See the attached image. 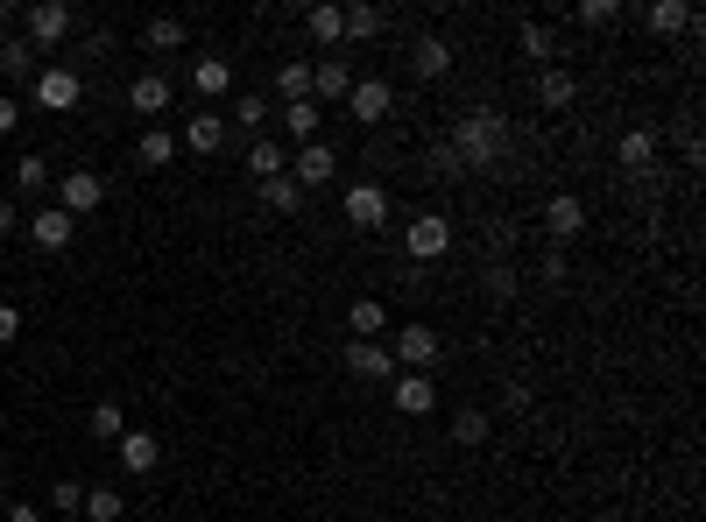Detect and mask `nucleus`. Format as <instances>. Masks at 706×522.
I'll return each mask as SVG.
<instances>
[{
    "mask_svg": "<svg viewBox=\"0 0 706 522\" xmlns=\"http://www.w3.org/2000/svg\"><path fill=\"white\" fill-rule=\"evenodd\" d=\"M502 142H508V121H502V113H488V107H474L467 121L453 128V142H445V148L459 156V170H488V162L502 156Z\"/></svg>",
    "mask_w": 706,
    "mask_h": 522,
    "instance_id": "f257e3e1",
    "label": "nucleus"
},
{
    "mask_svg": "<svg viewBox=\"0 0 706 522\" xmlns=\"http://www.w3.org/2000/svg\"><path fill=\"white\" fill-rule=\"evenodd\" d=\"M79 93H85V85H79V71H71V64H43L36 78H28V99H36L43 113H71V107H79Z\"/></svg>",
    "mask_w": 706,
    "mask_h": 522,
    "instance_id": "f03ea898",
    "label": "nucleus"
},
{
    "mask_svg": "<svg viewBox=\"0 0 706 522\" xmlns=\"http://www.w3.org/2000/svg\"><path fill=\"white\" fill-rule=\"evenodd\" d=\"M333 170H339V148L333 142H304L290 156V184L297 191H325V184H333Z\"/></svg>",
    "mask_w": 706,
    "mask_h": 522,
    "instance_id": "7ed1b4c3",
    "label": "nucleus"
},
{
    "mask_svg": "<svg viewBox=\"0 0 706 522\" xmlns=\"http://www.w3.org/2000/svg\"><path fill=\"white\" fill-rule=\"evenodd\" d=\"M22 28H28V50H57V43L71 36V8L64 0H36V8L22 14Z\"/></svg>",
    "mask_w": 706,
    "mask_h": 522,
    "instance_id": "20e7f679",
    "label": "nucleus"
},
{
    "mask_svg": "<svg viewBox=\"0 0 706 522\" xmlns=\"http://www.w3.org/2000/svg\"><path fill=\"white\" fill-rule=\"evenodd\" d=\"M99 198H107V177H99V170H64V177H57V205H64L71 219L99 213Z\"/></svg>",
    "mask_w": 706,
    "mask_h": 522,
    "instance_id": "39448f33",
    "label": "nucleus"
},
{
    "mask_svg": "<svg viewBox=\"0 0 706 522\" xmlns=\"http://www.w3.org/2000/svg\"><path fill=\"white\" fill-rule=\"evenodd\" d=\"M388 353H396V361L410 367V375H431L445 347H439V332H431V325H403V332H396V347H388Z\"/></svg>",
    "mask_w": 706,
    "mask_h": 522,
    "instance_id": "423d86ee",
    "label": "nucleus"
},
{
    "mask_svg": "<svg viewBox=\"0 0 706 522\" xmlns=\"http://www.w3.org/2000/svg\"><path fill=\"white\" fill-rule=\"evenodd\" d=\"M403 247H410V262H439L445 247H453V227H445L439 213H417L410 227H403Z\"/></svg>",
    "mask_w": 706,
    "mask_h": 522,
    "instance_id": "0eeeda50",
    "label": "nucleus"
},
{
    "mask_svg": "<svg viewBox=\"0 0 706 522\" xmlns=\"http://www.w3.org/2000/svg\"><path fill=\"white\" fill-rule=\"evenodd\" d=\"M347 113L354 121H388V113H396V85L388 78H354V93H347Z\"/></svg>",
    "mask_w": 706,
    "mask_h": 522,
    "instance_id": "6e6552de",
    "label": "nucleus"
},
{
    "mask_svg": "<svg viewBox=\"0 0 706 522\" xmlns=\"http://www.w3.org/2000/svg\"><path fill=\"white\" fill-rule=\"evenodd\" d=\"M28 241H36L43 255H57V247H71V241H79V219H71L64 205H43V213L28 219Z\"/></svg>",
    "mask_w": 706,
    "mask_h": 522,
    "instance_id": "1a4fd4ad",
    "label": "nucleus"
},
{
    "mask_svg": "<svg viewBox=\"0 0 706 522\" xmlns=\"http://www.w3.org/2000/svg\"><path fill=\"white\" fill-rule=\"evenodd\" d=\"M382 219H388V191L382 184H347V227L374 233Z\"/></svg>",
    "mask_w": 706,
    "mask_h": 522,
    "instance_id": "9d476101",
    "label": "nucleus"
},
{
    "mask_svg": "<svg viewBox=\"0 0 706 522\" xmlns=\"http://www.w3.org/2000/svg\"><path fill=\"white\" fill-rule=\"evenodd\" d=\"M347 367H354L360 381H388V375H396V353H388V339H354V347H347Z\"/></svg>",
    "mask_w": 706,
    "mask_h": 522,
    "instance_id": "9b49d317",
    "label": "nucleus"
},
{
    "mask_svg": "<svg viewBox=\"0 0 706 522\" xmlns=\"http://www.w3.org/2000/svg\"><path fill=\"white\" fill-rule=\"evenodd\" d=\"M248 170H254V184H268V177H290V148H283L276 134H254V142H248Z\"/></svg>",
    "mask_w": 706,
    "mask_h": 522,
    "instance_id": "f8f14e48",
    "label": "nucleus"
},
{
    "mask_svg": "<svg viewBox=\"0 0 706 522\" xmlns=\"http://www.w3.org/2000/svg\"><path fill=\"white\" fill-rule=\"evenodd\" d=\"M128 107L148 113V128H156V113H170V78H163V71H142V78L128 85Z\"/></svg>",
    "mask_w": 706,
    "mask_h": 522,
    "instance_id": "ddd939ff",
    "label": "nucleus"
},
{
    "mask_svg": "<svg viewBox=\"0 0 706 522\" xmlns=\"http://www.w3.org/2000/svg\"><path fill=\"white\" fill-rule=\"evenodd\" d=\"M347 93H354V71L339 64V57H325V64H311V107H319V99H325V107H333V99H347Z\"/></svg>",
    "mask_w": 706,
    "mask_h": 522,
    "instance_id": "4468645a",
    "label": "nucleus"
},
{
    "mask_svg": "<svg viewBox=\"0 0 706 522\" xmlns=\"http://www.w3.org/2000/svg\"><path fill=\"white\" fill-rule=\"evenodd\" d=\"M388 402H396L403 416H431L439 410V389H431V375H403L396 389H388Z\"/></svg>",
    "mask_w": 706,
    "mask_h": 522,
    "instance_id": "2eb2a0df",
    "label": "nucleus"
},
{
    "mask_svg": "<svg viewBox=\"0 0 706 522\" xmlns=\"http://www.w3.org/2000/svg\"><path fill=\"white\" fill-rule=\"evenodd\" d=\"M113 452H120V466H128V473H156L163 466V445L148 438V430H120Z\"/></svg>",
    "mask_w": 706,
    "mask_h": 522,
    "instance_id": "dca6fc26",
    "label": "nucleus"
},
{
    "mask_svg": "<svg viewBox=\"0 0 706 522\" xmlns=\"http://www.w3.org/2000/svg\"><path fill=\"white\" fill-rule=\"evenodd\" d=\"M614 162H622V170H636V177L657 170V134L650 128H629L622 142H614Z\"/></svg>",
    "mask_w": 706,
    "mask_h": 522,
    "instance_id": "f3484780",
    "label": "nucleus"
},
{
    "mask_svg": "<svg viewBox=\"0 0 706 522\" xmlns=\"http://www.w3.org/2000/svg\"><path fill=\"white\" fill-rule=\"evenodd\" d=\"M545 227H551V241H573V233L587 227V205H579L573 191H559V198L545 205Z\"/></svg>",
    "mask_w": 706,
    "mask_h": 522,
    "instance_id": "a211bd4d",
    "label": "nucleus"
},
{
    "mask_svg": "<svg viewBox=\"0 0 706 522\" xmlns=\"http://www.w3.org/2000/svg\"><path fill=\"white\" fill-rule=\"evenodd\" d=\"M410 71H417V78H445V71H453V43H445V36H417Z\"/></svg>",
    "mask_w": 706,
    "mask_h": 522,
    "instance_id": "6ab92c4d",
    "label": "nucleus"
},
{
    "mask_svg": "<svg viewBox=\"0 0 706 522\" xmlns=\"http://www.w3.org/2000/svg\"><path fill=\"white\" fill-rule=\"evenodd\" d=\"M184 148L219 156V148H227V121H219V113H191V121H184Z\"/></svg>",
    "mask_w": 706,
    "mask_h": 522,
    "instance_id": "aec40b11",
    "label": "nucleus"
},
{
    "mask_svg": "<svg viewBox=\"0 0 706 522\" xmlns=\"http://www.w3.org/2000/svg\"><path fill=\"white\" fill-rule=\"evenodd\" d=\"M191 85H199L205 99H227L234 93V64L227 57H199V64H191Z\"/></svg>",
    "mask_w": 706,
    "mask_h": 522,
    "instance_id": "412c9836",
    "label": "nucleus"
},
{
    "mask_svg": "<svg viewBox=\"0 0 706 522\" xmlns=\"http://www.w3.org/2000/svg\"><path fill=\"white\" fill-rule=\"evenodd\" d=\"M319 113H325V107H311V99H297V107H276V121H283V134H290L297 148H304V142H319Z\"/></svg>",
    "mask_w": 706,
    "mask_h": 522,
    "instance_id": "4be33fe9",
    "label": "nucleus"
},
{
    "mask_svg": "<svg viewBox=\"0 0 706 522\" xmlns=\"http://www.w3.org/2000/svg\"><path fill=\"white\" fill-rule=\"evenodd\" d=\"M347 332L354 339H382L388 332V304H382V296H360V304L347 311Z\"/></svg>",
    "mask_w": 706,
    "mask_h": 522,
    "instance_id": "5701e85b",
    "label": "nucleus"
},
{
    "mask_svg": "<svg viewBox=\"0 0 706 522\" xmlns=\"http://www.w3.org/2000/svg\"><path fill=\"white\" fill-rule=\"evenodd\" d=\"M537 99H545L551 113H565L579 99V85H573V71H559V64H545V78H537Z\"/></svg>",
    "mask_w": 706,
    "mask_h": 522,
    "instance_id": "b1692460",
    "label": "nucleus"
},
{
    "mask_svg": "<svg viewBox=\"0 0 706 522\" xmlns=\"http://www.w3.org/2000/svg\"><path fill=\"white\" fill-rule=\"evenodd\" d=\"M268 121H276V113H268V99H262V93H234V128L248 134V142H254V134H262Z\"/></svg>",
    "mask_w": 706,
    "mask_h": 522,
    "instance_id": "393cba45",
    "label": "nucleus"
},
{
    "mask_svg": "<svg viewBox=\"0 0 706 522\" xmlns=\"http://www.w3.org/2000/svg\"><path fill=\"white\" fill-rule=\"evenodd\" d=\"M643 22H650L657 36H679V28H693V8H685V0H650Z\"/></svg>",
    "mask_w": 706,
    "mask_h": 522,
    "instance_id": "a878e982",
    "label": "nucleus"
},
{
    "mask_svg": "<svg viewBox=\"0 0 706 522\" xmlns=\"http://www.w3.org/2000/svg\"><path fill=\"white\" fill-rule=\"evenodd\" d=\"M0 78H36V50H28V36H0Z\"/></svg>",
    "mask_w": 706,
    "mask_h": 522,
    "instance_id": "bb28decb",
    "label": "nucleus"
},
{
    "mask_svg": "<svg viewBox=\"0 0 706 522\" xmlns=\"http://www.w3.org/2000/svg\"><path fill=\"white\" fill-rule=\"evenodd\" d=\"M304 28L325 43V57H333V43L347 36V8H333V0H325V8H311V14H304Z\"/></svg>",
    "mask_w": 706,
    "mask_h": 522,
    "instance_id": "cd10ccee",
    "label": "nucleus"
},
{
    "mask_svg": "<svg viewBox=\"0 0 706 522\" xmlns=\"http://www.w3.org/2000/svg\"><path fill=\"white\" fill-rule=\"evenodd\" d=\"M85 522H120L128 515V501H120V487H85Z\"/></svg>",
    "mask_w": 706,
    "mask_h": 522,
    "instance_id": "c85d7f7f",
    "label": "nucleus"
},
{
    "mask_svg": "<svg viewBox=\"0 0 706 522\" xmlns=\"http://www.w3.org/2000/svg\"><path fill=\"white\" fill-rule=\"evenodd\" d=\"M134 156H142V162H148V170H163V162H170V156H177V134H170V128H163V121H156V128H148V134H142V142H134Z\"/></svg>",
    "mask_w": 706,
    "mask_h": 522,
    "instance_id": "c756f323",
    "label": "nucleus"
},
{
    "mask_svg": "<svg viewBox=\"0 0 706 522\" xmlns=\"http://www.w3.org/2000/svg\"><path fill=\"white\" fill-rule=\"evenodd\" d=\"M276 93H283V107L311 99V64H283V71H276Z\"/></svg>",
    "mask_w": 706,
    "mask_h": 522,
    "instance_id": "7c9ffc66",
    "label": "nucleus"
},
{
    "mask_svg": "<svg viewBox=\"0 0 706 522\" xmlns=\"http://www.w3.org/2000/svg\"><path fill=\"white\" fill-rule=\"evenodd\" d=\"M85 424H93V438H99V445H120V430H128V416H120V402H99V410L85 416Z\"/></svg>",
    "mask_w": 706,
    "mask_h": 522,
    "instance_id": "2f4dec72",
    "label": "nucleus"
},
{
    "mask_svg": "<svg viewBox=\"0 0 706 522\" xmlns=\"http://www.w3.org/2000/svg\"><path fill=\"white\" fill-rule=\"evenodd\" d=\"M262 205H268V213H297V205H304V191H297L290 177H268V184H262Z\"/></svg>",
    "mask_w": 706,
    "mask_h": 522,
    "instance_id": "473e14b6",
    "label": "nucleus"
},
{
    "mask_svg": "<svg viewBox=\"0 0 706 522\" xmlns=\"http://www.w3.org/2000/svg\"><path fill=\"white\" fill-rule=\"evenodd\" d=\"M142 43L148 50H177V43H184V22H177V14H156V22L142 28Z\"/></svg>",
    "mask_w": 706,
    "mask_h": 522,
    "instance_id": "72a5a7b5",
    "label": "nucleus"
},
{
    "mask_svg": "<svg viewBox=\"0 0 706 522\" xmlns=\"http://www.w3.org/2000/svg\"><path fill=\"white\" fill-rule=\"evenodd\" d=\"M43 184H50V170H43V156H22V162H14V191H22V198H36Z\"/></svg>",
    "mask_w": 706,
    "mask_h": 522,
    "instance_id": "f704fd0d",
    "label": "nucleus"
},
{
    "mask_svg": "<svg viewBox=\"0 0 706 522\" xmlns=\"http://www.w3.org/2000/svg\"><path fill=\"white\" fill-rule=\"evenodd\" d=\"M347 36L354 43H374V36H382V8H347Z\"/></svg>",
    "mask_w": 706,
    "mask_h": 522,
    "instance_id": "c9c22d12",
    "label": "nucleus"
},
{
    "mask_svg": "<svg viewBox=\"0 0 706 522\" xmlns=\"http://www.w3.org/2000/svg\"><path fill=\"white\" fill-rule=\"evenodd\" d=\"M453 438L459 445H480V438H488V410H459L453 416Z\"/></svg>",
    "mask_w": 706,
    "mask_h": 522,
    "instance_id": "e433bc0d",
    "label": "nucleus"
},
{
    "mask_svg": "<svg viewBox=\"0 0 706 522\" xmlns=\"http://www.w3.org/2000/svg\"><path fill=\"white\" fill-rule=\"evenodd\" d=\"M579 22H587V28H614V22H622V8H614V0H587Z\"/></svg>",
    "mask_w": 706,
    "mask_h": 522,
    "instance_id": "4c0bfd02",
    "label": "nucleus"
},
{
    "mask_svg": "<svg viewBox=\"0 0 706 522\" xmlns=\"http://www.w3.org/2000/svg\"><path fill=\"white\" fill-rule=\"evenodd\" d=\"M50 509H71V515H79V509H85V487H79V481H57V487H50Z\"/></svg>",
    "mask_w": 706,
    "mask_h": 522,
    "instance_id": "58836bf2",
    "label": "nucleus"
},
{
    "mask_svg": "<svg viewBox=\"0 0 706 522\" xmlns=\"http://www.w3.org/2000/svg\"><path fill=\"white\" fill-rule=\"evenodd\" d=\"M523 50H530V57H545V64H551V28H545V22H523Z\"/></svg>",
    "mask_w": 706,
    "mask_h": 522,
    "instance_id": "ea45409f",
    "label": "nucleus"
},
{
    "mask_svg": "<svg viewBox=\"0 0 706 522\" xmlns=\"http://www.w3.org/2000/svg\"><path fill=\"white\" fill-rule=\"evenodd\" d=\"M488 296L508 304V296H516V268H488Z\"/></svg>",
    "mask_w": 706,
    "mask_h": 522,
    "instance_id": "a19ab883",
    "label": "nucleus"
},
{
    "mask_svg": "<svg viewBox=\"0 0 706 522\" xmlns=\"http://www.w3.org/2000/svg\"><path fill=\"white\" fill-rule=\"evenodd\" d=\"M431 170H439V177H459V156H453V148L439 142V148H431Z\"/></svg>",
    "mask_w": 706,
    "mask_h": 522,
    "instance_id": "79ce46f5",
    "label": "nucleus"
},
{
    "mask_svg": "<svg viewBox=\"0 0 706 522\" xmlns=\"http://www.w3.org/2000/svg\"><path fill=\"white\" fill-rule=\"evenodd\" d=\"M0 522H43V509H36V501H8V515H0Z\"/></svg>",
    "mask_w": 706,
    "mask_h": 522,
    "instance_id": "37998d69",
    "label": "nucleus"
},
{
    "mask_svg": "<svg viewBox=\"0 0 706 522\" xmlns=\"http://www.w3.org/2000/svg\"><path fill=\"white\" fill-rule=\"evenodd\" d=\"M14 332H22V311H14V304H0V347H8Z\"/></svg>",
    "mask_w": 706,
    "mask_h": 522,
    "instance_id": "c03bdc74",
    "label": "nucleus"
},
{
    "mask_svg": "<svg viewBox=\"0 0 706 522\" xmlns=\"http://www.w3.org/2000/svg\"><path fill=\"white\" fill-rule=\"evenodd\" d=\"M14 128H22V107H14V99L0 93V134H14Z\"/></svg>",
    "mask_w": 706,
    "mask_h": 522,
    "instance_id": "a18cd8bd",
    "label": "nucleus"
},
{
    "mask_svg": "<svg viewBox=\"0 0 706 522\" xmlns=\"http://www.w3.org/2000/svg\"><path fill=\"white\" fill-rule=\"evenodd\" d=\"M22 219H14V198H0V233H14Z\"/></svg>",
    "mask_w": 706,
    "mask_h": 522,
    "instance_id": "49530a36",
    "label": "nucleus"
},
{
    "mask_svg": "<svg viewBox=\"0 0 706 522\" xmlns=\"http://www.w3.org/2000/svg\"><path fill=\"white\" fill-rule=\"evenodd\" d=\"M8 22H14V8H8V0H0V36H8Z\"/></svg>",
    "mask_w": 706,
    "mask_h": 522,
    "instance_id": "de8ad7c7",
    "label": "nucleus"
},
{
    "mask_svg": "<svg viewBox=\"0 0 706 522\" xmlns=\"http://www.w3.org/2000/svg\"><path fill=\"white\" fill-rule=\"evenodd\" d=\"M600 522H622V515H600Z\"/></svg>",
    "mask_w": 706,
    "mask_h": 522,
    "instance_id": "09e8293b",
    "label": "nucleus"
}]
</instances>
